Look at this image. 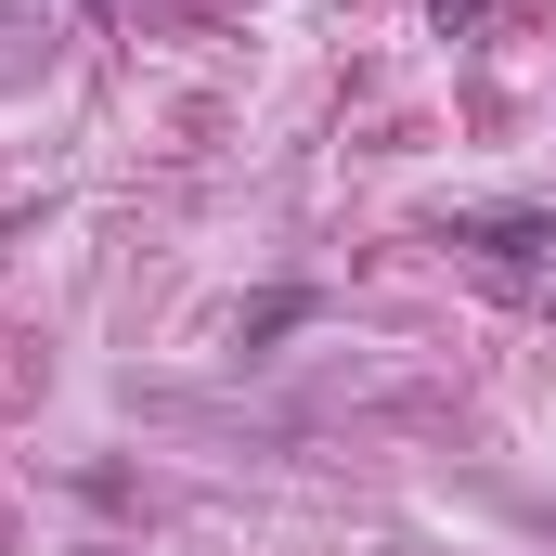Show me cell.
Wrapping results in <instances>:
<instances>
[{"label":"cell","mask_w":556,"mask_h":556,"mask_svg":"<svg viewBox=\"0 0 556 556\" xmlns=\"http://www.w3.org/2000/svg\"><path fill=\"white\" fill-rule=\"evenodd\" d=\"M479 13H492V0H440V26H479Z\"/></svg>","instance_id":"cell-1"}]
</instances>
